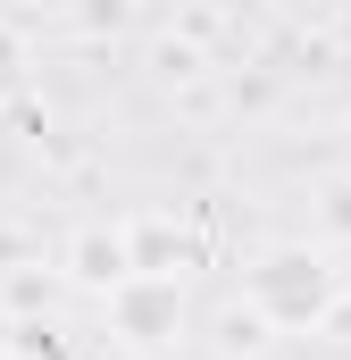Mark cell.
I'll use <instances>...</instances> for the list:
<instances>
[{
    "instance_id": "1",
    "label": "cell",
    "mask_w": 351,
    "mask_h": 360,
    "mask_svg": "<svg viewBox=\"0 0 351 360\" xmlns=\"http://www.w3.org/2000/svg\"><path fill=\"white\" fill-rule=\"evenodd\" d=\"M293 269H301V260H276V269L260 276V293H267V302H284V310L301 319V310H318V293H326V285H301Z\"/></svg>"
}]
</instances>
